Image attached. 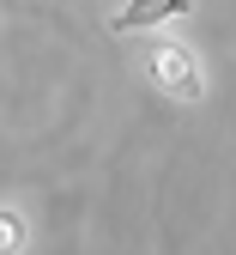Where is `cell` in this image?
Returning a JSON list of instances; mask_svg holds the SVG:
<instances>
[{
  "mask_svg": "<svg viewBox=\"0 0 236 255\" xmlns=\"http://www.w3.org/2000/svg\"><path fill=\"white\" fill-rule=\"evenodd\" d=\"M146 79L163 91V98H176V104H194L200 91H206V73H200V61H194L182 43H152V55H146Z\"/></svg>",
  "mask_w": 236,
  "mask_h": 255,
  "instance_id": "cell-1",
  "label": "cell"
},
{
  "mask_svg": "<svg viewBox=\"0 0 236 255\" xmlns=\"http://www.w3.org/2000/svg\"><path fill=\"white\" fill-rule=\"evenodd\" d=\"M194 0H127V6L109 18L115 37H133V30H152V24H170V18H188Z\"/></svg>",
  "mask_w": 236,
  "mask_h": 255,
  "instance_id": "cell-2",
  "label": "cell"
},
{
  "mask_svg": "<svg viewBox=\"0 0 236 255\" xmlns=\"http://www.w3.org/2000/svg\"><path fill=\"white\" fill-rule=\"evenodd\" d=\"M30 243V225H24V213L18 207H0V255H18Z\"/></svg>",
  "mask_w": 236,
  "mask_h": 255,
  "instance_id": "cell-3",
  "label": "cell"
}]
</instances>
